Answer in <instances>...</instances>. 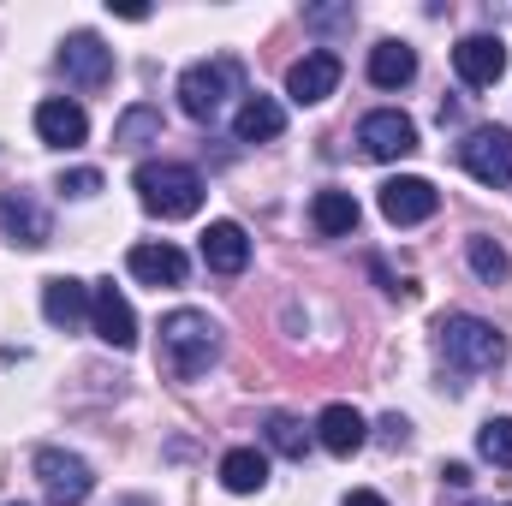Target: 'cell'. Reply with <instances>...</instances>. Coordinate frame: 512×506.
I'll return each instance as SVG.
<instances>
[{"mask_svg":"<svg viewBox=\"0 0 512 506\" xmlns=\"http://www.w3.org/2000/svg\"><path fill=\"white\" fill-rule=\"evenodd\" d=\"M221 358V328L203 310H173L161 316V364L173 381H197Z\"/></svg>","mask_w":512,"mask_h":506,"instance_id":"obj_1","label":"cell"},{"mask_svg":"<svg viewBox=\"0 0 512 506\" xmlns=\"http://www.w3.org/2000/svg\"><path fill=\"white\" fill-rule=\"evenodd\" d=\"M131 185H137L143 209L161 215V221H191L203 209V173L185 167V161H143L131 173Z\"/></svg>","mask_w":512,"mask_h":506,"instance_id":"obj_2","label":"cell"},{"mask_svg":"<svg viewBox=\"0 0 512 506\" xmlns=\"http://www.w3.org/2000/svg\"><path fill=\"white\" fill-rule=\"evenodd\" d=\"M441 352H447V364H459L465 376H489V370H501L507 364V334L495 328V322H483V316H441Z\"/></svg>","mask_w":512,"mask_h":506,"instance_id":"obj_3","label":"cell"},{"mask_svg":"<svg viewBox=\"0 0 512 506\" xmlns=\"http://www.w3.org/2000/svg\"><path fill=\"white\" fill-rule=\"evenodd\" d=\"M239 84H245V66H239V60H227V54H221V60H197V66L179 72V108L209 126V120L239 96Z\"/></svg>","mask_w":512,"mask_h":506,"instance_id":"obj_4","label":"cell"},{"mask_svg":"<svg viewBox=\"0 0 512 506\" xmlns=\"http://www.w3.org/2000/svg\"><path fill=\"white\" fill-rule=\"evenodd\" d=\"M459 167H465L477 185H489V191L512 185V131L507 126L465 131V143H459Z\"/></svg>","mask_w":512,"mask_h":506,"instance_id":"obj_5","label":"cell"},{"mask_svg":"<svg viewBox=\"0 0 512 506\" xmlns=\"http://www.w3.org/2000/svg\"><path fill=\"white\" fill-rule=\"evenodd\" d=\"M36 483H42V495L54 506H84L90 489H96L90 465H84L78 453H66V447H42V453H36Z\"/></svg>","mask_w":512,"mask_h":506,"instance_id":"obj_6","label":"cell"},{"mask_svg":"<svg viewBox=\"0 0 512 506\" xmlns=\"http://www.w3.org/2000/svg\"><path fill=\"white\" fill-rule=\"evenodd\" d=\"M60 72L78 84V90H102L114 78V48L96 36V30H72L60 42Z\"/></svg>","mask_w":512,"mask_h":506,"instance_id":"obj_7","label":"cell"},{"mask_svg":"<svg viewBox=\"0 0 512 506\" xmlns=\"http://www.w3.org/2000/svg\"><path fill=\"white\" fill-rule=\"evenodd\" d=\"M435 209H441V191H435L429 179H417V173H399V179L382 185V215L393 227H417V221H429Z\"/></svg>","mask_w":512,"mask_h":506,"instance_id":"obj_8","label":"cell"},{"mask_svg":"<svg viewBox=\"0 0 512 506\" xmlns=\"http://www.w3.org/2000/svg\"><path fill=\"white\" fill-rule=\"evenodd\" d=\"M358 143H364V155H370V161H399V155H411V149H417V126H411L399 108H376V114H364Z\"/></svg>","mask_w":512,"mask_h":506,"instance_id":"obj_9","label":"cell"},{"mask_svg":"<svg viewBox=\"0 0 512 506\" xmlns=\"http://www.w3.org/2000/svg\"><path fill=\"white\" fill-rule=\"evenodd\" d=\"M90 328H96V340H108L114 352H131V346H137V316H131L126 298L114 292V280L90 286Z\"/></svg>","mask_w":512,"mask_h":506,"instance_id":"obj_10","label":"cell"},{"mask_svg":"<svg viewBox=\"0 0 512 506\" xmlns=\"http://www.w3.org/2000/svg\"><path fill=\"white\" fill-rule=\"evenodd\" d=\"M340 90V54H304V60H292V72H286V96L298 102V108H316V102H328Z\"/></svg>","mask_w":512,"mask_h":506,"instance_id":"obj_11","label":"cell"},{"mask_svg":"<svg viewBox=\"0 0 512 506\" xmlns=\"http://www.w3.org/2000/svg\"><path fill=\"white\" fill-rule=\"evenodd\" d=\"M453 66H459V78H465L471 90H495L501 72H507V42H501V36H465V42L453 48Z\"/></svg>","mask_w":512,"mask_h":506,"instance_id":"obj_12","label":"cell"},{"mask_svg":"<svg viewBox=\"0 0 512 506\" xmlns=\"http://www.w3.org/2000/svg\"><path fill=\"white\" fill-rule=\"evenodd\" d=\"M0 227H6V239H12V245H24V251H42V245L54 239L48 209H42L30 191H6V197H0Z\"/></svg>","mask_w":512,"mask_h":506,"instance_id":"obj_13","label":"cell"},{"mask_svg":"<svg viewBox=\"0 0 512 506\" xmlns=\"http://www.w3.org/2000/svg\"><path fill=\"white\" fill-rule=\"evenodd\" d=\"M36 137H42L48 149H78V143L90 137V114H84L78 102L54 96V102H42V108H36Z\"/></svg>","mask_w":512,"mask_h":506,"instance_id":"obj_14","label":"cell"},{"mask_svg":"<svg viewBox=\"0 0 512 506\" xmlns=\"http://www.w3.org/2000/svg\"><path fill=\"white\" fill-rule=\"evenodd\" d=\"M316 441H322L334 459H352V453L370 441V423H364L358 405H328V411L316 417Z\"/></svg>","mask_w":512,"mask_h":506,"instance_id":"obj_15","label":"cell"},{"mask_svg":"<svg viewBox=\"0 0 512 506\" xmlns=\"http://www.w3.org/2000/svg\"><path fill=\"white\" fill-rule=\"evenodd\" d=\"M126 268L143 286H185V274H191V262H185L179 245H131Z\"/></svg>","mask_w":512,"mask_h":506,"instance_id":"obj_16","label":"cell"},{"mask_svg":"<svg viewBox=\"0 0 512 506\" xmlns=\"http://www.w3.org/2000/svg\"><path fill=\"white\" fill-rule=\"evenodd\" d=\"M42 316L54 322V328H78L84 316H90V286L84 280H72V274H54V280H42Z\"/></svg>","mask_w":512,"mask_h":506,"instance_id":"obj_17","label":"cell"},{"mask_svg":"<svg viewBox=\"0 0 512 506\" xmlns=\"http://www.w3.org/2000/svg\"><path fill=\"white\" fill-rule=\"evenodd\" d=\"M203 262H209L215 274H245V268H251V239H245V227H239V221H209V233H203Z\"/></svg>","mask_w":512,"mask_h":506,"instance_id":"obj_18","label":"cell"},{"mask_svg":"<svg viewBox=\"0 0 512 506\" xmlns=\"http://www.w3.org/2000/svg\"><path fill=\"white\" fill-rule=\"evenodd\" d=\"M280 131H286V108L274 96H245L239 102V114H233V137L239 143H274Z\"/></svg>","mask_w":512,"mask_h":506,"instance_id":"obj_19","label":"cell"},{"mask_svg":"<svg viewBox=\"0 0 512 506\" xmlns=\"http://www.w3.org/2000/svg\"><path fill=\"white\" fill-rule=\"evenodd\" d=\"M310 221H316L322 239H346V233L358 227V197H352V191H316Z\"/></svg>","mask_w":512,"mask_h":506,"instance_id":"obj_20","label":"cell"},{"mask_svg":"<svg viewBox=\"0 0 512 506\" xmlns=\"http://www.w3.org/2000/svg\"><path fill=\"white\" fill-rule=\"evenodd\" d=\"M370 78H376L382 90H405V84L417 78V54H411L405 42H376V48H370Z\"/></svg>","mask_w":512,"mask_h":506,"instance_id":"obj_21","label":"cell"},{"mask_svg":"<svg viewBox=\"0 0 512 506\" xmlns=\"http://www.w3.org/2000/svg\"><path fill=\"white\" fill-rule=\"evenodd\" d=\"M221 483H227L233 495H256V489L268 483V459H262L256 447H233V453L221 459Z\"/></svg>","mask_w":512,"mask_h":506,"instance_id":"obj_22","label":"cell"},{"mask_svg":"<svg viewBox=\"0 0 512 506\" xmlns=\"http://www.w3.org/2000/svg\"><path fill=\"white\" fill-rule=\"evenodd\" d=\"M143 143H161V108L137 102L114 120V149H143Z\"/></svg>","mask_w":512,"mask_h":506,"instance_id":"obj_23","label":"cell"},{"mask_svg":"<svg viewBox=\"0 0 512 506\" xmlns=\"http://www.w3.org/2000/svg\"><path fill=\"white\" fill-rule=\"evenodd\" d=\"M465 256H471V274L483 280V286H501L512 274V256L501 239H489V233H477V239H465Z\"/></svg>","mask_w":512,"mask_h":506,"instance_id":"obj_24","label":"cell"},{"mask_svg":"<svg viewBox=\"0 0 512 506\" xmlns=\"http://www.w3.org/2000/svg\"><path fill=\"white\" fill-rule=\"evenodd\" d=\"M262 435H268V447H274L280 459H304V453H310V429H304L292 411H268V417H262Z\"/></svg>","mask_w":512,"mask_h":506,"instance_id":"obj_25","label":"cell"},{"mask_svg":"<svg viewBox=\"0 0 512 506\" xmlns=\"http://www.w3.org/2000/svg\"><path fill=\"white\" fill-rule=\"evenodd\" d=\"M477 453L495 465V471H512V417H489L477 429Z\"/></svg>","mask_w":512,"mask_h":506,"instance_id":"obj_26","label":"cell"},{"mask_svg":"<svg viewBox=\"0 0 512 506\" xmlns=\"http://www.w3.org/2000/svg\"><path fill=\"white\" fill-rule=\"evenodd\" d=\"M60 191L66 197H96L102 191V173L96 167H72V173H60Z\"/></svg>","mask_w":512,"mask_h":506,"instance_id":"obj_27","label":"cell"},{"mask_svg":"<svg viewBox=\"0 0 512 506\" xmlns=\"http://www.w3.org/2000/svg\"><path fill=\"white\" fill-rule=\"evenodd\" d=\"M382 441H387V447H405V441H411V423H405L399 411H393V417H382Z\"/></svg>","mask_w":512,"mask_h":506,"instance_id":"obj_28","label":"cell"},{"mask_svg":"<svg viewBox=\"0 0 512 506\" xmlns=\"http://www.w3.org/2000/svg\"><path fill=\"white\" fill-rule=\"evenodd\" d=\"M340 506H387V501L376 495V489H352V495H346Z\"/></svg>","mask_w":512,"mask_h":506,"instance_id":"obj_29","label":"cell"},{"mask_svg":"<svg viewBox=\"0 0 512 506\" xmlns=\"http://www.w3.org/2000/svg\"><path fill=\"white\" fill-rule=\"evenodd\" d=\"M441 477H447L453 489H465V483H471V465H441Z\"/></svg>","mask_w":512,"mask_h":506,"instance_id":"obj_30","label":"cell"},{"mask_svg":"<svg viewBox=\"0 0 512 506\" xmlns=\"http://www.w3.org/2000/svg\"><path fill=\"white\" fill-rule=\"evenodd\" d=\"M120 506H155V501H143V495H131V501H120Z\"/></svg>","mask_w":512,"mask_h":506,"instance_id":"obj_31","label":"cell"},{"mask_svg":"<svg viewBox=\"0 0 512 506\" xmlns=\"http://www.w3.org/2000/svg\"><path fill=\"white\" fill-rule=\"evenodd\" d=\"M18 506H24V501H18Z\"/></svg>","mask_w":512,"mask_h":506,"instance_id":"obj_32","label":"cell"}]
</instances>
